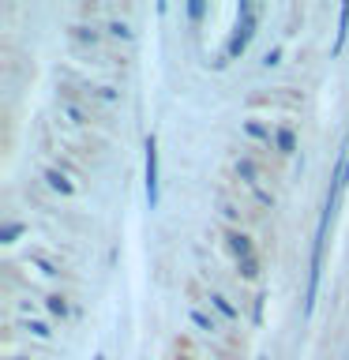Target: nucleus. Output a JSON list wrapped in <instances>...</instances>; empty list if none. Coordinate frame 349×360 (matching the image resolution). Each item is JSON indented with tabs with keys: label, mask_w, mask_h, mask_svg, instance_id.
I'll list each match as a JSON object with an SVG mask.
<instances>
[{
	"label": "nucleus",
	"mask_w": 349,
	"mask_h": 360,
	"mask_svg": "<svg viewBox=\"0 0 349 360\" xmlns=\"http://www.w3.org/2000/svg\"><path fill=\"white\" fill-rule=\"evenodd\" d=\"M334 202L323 199V214L315 225V240H312V259H308V289H304V315H312L315 308V292H319V270H323V248H326V225H331Z\"/></svg>",
	"instance_id": "1"
},
{
	"label": "nucleus",
	"mask_w": 349,
	"mask_h": 360,
	"mask_svg": "<svg viewBox=\"0 0 349 360\" xmlns=\"http://www.w3.org/2000/svg\"><path fill=\"white\" fill-rule=\"evenodd\" d=\"M143 184H146V207L158 210V199H162V180H158V139L154 135H146V143H143Z\"/></svg>",
	"instance_id": "2"
},
{
	"label": "nucleus",
	"mask_w": 349,
	"mask_h": 360,
	"mask_svg": "<svg viewBox=\"0 0 349 360\" xmlns=\"http://www.w3.org/2000/svg\"><path fill=\"white\" fill-rule=\"evenodd\" d=\"M255 34V15H236V27H233V38L225 45V60H236V56H244L248 41H252Z\"/></svg>",
	"instance_id": "3"
},
{
	"label": "nucleus",
	"mask_w": 349,
	"mask_h": 360,
	"mask_svg": "<svg viewBox=\"0 0 349 360\" xmlns=\"http://www.w3.org/2000/svg\"><path fill=\"white\" fill-rule=\"evenodd\" d=\"M42 176H45V184H49L53 191H61V195H75V184H72V180H68V176L61 173V169L45 165V169H42Z\"/></svg>",
	"instance_id": "4"
},
{
	"label": "nucleus",
	"mask_w": 349,
	"mask_h": 360,
	"mask_svg": "<svg viewBox=\"0 0 349 360\" xmlns=\"http://www.w3.org/2000/svg\"><path fill=\"white\" fill-rule=\"evenodd\" d=\"M345 38H349V4L338 8V30H334V45H331V53H334V56L345 49Z\"/></svg>",
	"instance_id": "5"
},
{
	"label": "nucleus",
	"mask_w": 349,
	"mask_h": 360,
	"mask_svg": "<svg viewBox=\"0 0 349 360\" xmlns=\"http://www.w3.org/2000/svg\"><path fill=\"white\" fill-rule=\"evenodd\" d=\"M225 240H229V252L236 255V259H248V255H255V248H252V240H248V236L244 233H229V236H225Z\"/></svg>",
	"instance_id": "6"
},
{
	"label": "nucleus",
	"mask_w": 349,
	"mask_h": 360,
	"mask_svg": "<svg viewBox=\"0 0 349 360\" xmlns=\"http://www.w3.org/2000/svg\"><path fill=\"white\" fill-rule=\"evenodd\" d=\"M274 146H278L281 154H293V150H297V135H293V128H278V131H274Z\"/></svg>",
	"instance_id": "7"
},
{
	"label": "nucleus",
	"mask_w": 349,
	"mask_h": 360,
	"mask_svg": "<svg viewBox=\"0 0 349 360\" xmlns=\"http://www.w3.org/2000/svg\"><path fill=\"white\" fill-rule=\"evenodd\" d=\"M23 233H27V225H23V221H4V229H0V244H15Z\"/></svg>",
	"instance_id": "8"
},
{
	"label": "nucleus",
	"mask_w": 349,
	"mask_h": 360,
	"mask_svg": "<svg viewBox=\"0 0 349 360\" xmlns=\"http://www.w3.org/2000/svg\"><path fill=\"white\" fill-rule=\"evenodd\" d=\"M236 270H241V278H244V281H255V278H259V259H255V255L236 259Z\"/></svg>",
	"instance_id": "9"
},
{
	"label": "nucleus",
	"mask_w": 349,
	"mask_h": 360,
	"mask_svg": "<svg viewBox=\"0 0 349 360\" xmlns=\"http://www.w3.org/2000/svg\"><path fill=\"white\" fill-rule=\"evenodd\" d=\"M188 319L196 323L199 330H207V334H210V330H218V323H214V319H210L207 311H199V308H191V311H188Z\"/></svg>",
	"instance_id": "10"
},
{
	"label": "nucleus",
	"mask_w": 349,
	"mask_h": 360,
	"mask_svg": "<svg viewBox=\"0 0 349 360\" xmlns=\"http://www.w3.org/2000/svg\"><path fill=\"white\" fill-rule=\"evenodd\" d=\"M236 173H241V180H248V184H255L259 169H255V162H252V158H241V162H236Z\"/></svg>",
	"instance_id": "11"
},
{
	"label": "nucleus",
	"mask_w": 349,
	"mask_h": 360,
	"mask_svg": "<svg viewBox=\"0 0 349 360\" xmlns=\"http://www.w3.org/2000/svg\"><path fill=\"white\" fill-rule=\"evenodd\" d=\"M210 304H214V308H218V311L225 315V319H236V308H233V304L222 297V292H210Z\"/></svg>",
	"instance_id": "12"
},
{
	"label": "nucleus",
	"mask_w": 349,
	"mask_h": 360,
	"mask_svg": "<svg viewBox=\"0 0 349 360\" xmlns=\"http://www.w3.org/2000/svg\"><path fill=\"white\" fill-rule=\"evenodd\" d=\"M45 308H49L53 315H61V319H64V315H68V300H64V297H56V292H53V297H45Z\"/></svg>",
	"instance_id": "13"
},
{
	"label": "nucleus",
	"mask_w": 349,
	"mask_h": 360,
	"mask_svg": "<svg viewBox=\"0 0 349 360\" xmlns=\"http://www.w3.org/2000/svg\"><path fill=\"white\" fill-rule=\"evenodd\" d=\"M27 330H30L34 338H45V342H49V338H53V330H49V326H45L42 319H30V323H27Z\"/></svg>",
	"instance_id": "14"
},
{
	"label": "nucleus",
	"mask_w": 349,
	"mask_h": 360,
	"mask_svg": "<svg viewBox=\"0 0 349 360\" xmlns=\"http://www.w3.org/2000/svg\"><path fill=\"white\" fill-rule=\"evenodd\" d=\"M30 263H34V266H42L45 274H61V266H56V263H49L45 255H30Z\"/></svg>",
	"instance_id": "15"
},
{
	"label": "nucleus",
	"mask_w": 349,
	"mask_h": 360,
	"mask_svg": "<svg viewBox=\"0 0 349 360\" xmlns=\"http://www.w3.org/2000/svg\"><path fill=\"white\" fill-rule=\"evenodd\" d=\"M244 131L252 135V139H270V131L263 128V124H255V120H248V124H244Z\"/></svg>",
	"instance_id": "16"
},
{
	"label": "nucleus",
	"mask_w": 349,
	"mask_h": 360,
	"mask_svg": "<svg viewBox=\"0 0 349 360\" xmlns=\"http://www.w3.org/2000/svg\"><path fill=\"white\" fill-rule=\"evenodd\" d=\"M203 11H207V4H203V0H191V4H188V19H191V22H199V19H203Z\"/></svg>",
	"instance_id": "17"
},
{
	"label": "nucleus",
	"mask_w": 349,
	"mask_h": 360,
	"mask_svg": "<svg viewBox=\"0 0 349 360\" xmlns=\"http://www.w3.org/2000/svg\"><path fill=\"white\" fill-rule=\"evenodd\" d=\"M109 34H113V38H132L128 22H109Z\"/></svg>",
	"instance_id": "18"
},
{
	"label": "nucleus",
	"mask_w": 349,
	"mask_h": 360,
	"mask_svg": "<svg viewBox=\"0 0 349 360\" xmlns=\"http://www.w3.org/2000/svg\"><path fill=\"white\" fill-rule=\"evenodd\" d=\"M278 60H281V49H267V56H263V64H267V68H274Z\"/></svg>",
	"instance_id": "19"
},
{
	"label": "nucleus",
	"mask_w": 349,
	"mask_h": 360,
	"mask_svg": "<svg viewBox=\"0 0 349 360\" xmlns=\"http://www.w3.org/2000/svg\"><path fill=\"white\" fill-rule=\"evenodd\" d=\"M75 38H83V41H98V34H94V30H83V27H75Z\"/></svg>",
	"instance_id": "20"
},
{
	"label": "nucleus",
	"mask_w": 349,
	"mask_h": 360,
	"mask_svg": "<svg viewBox=\"0 0 349 360\" xmlns=\"http://www.w3.org/2000/svg\"><path fill=\"white\" fill-rule=\"evenodd\" d=\"M64 112H68V117H72L75 124H83V120H87V117H83V112H79L75 105H64Z\"/></svg>",
	"instance_id": "21"
},
{
	"label": "nucleus",
	"mask_w": 349,
	"mask_h": 360,
	"mask_svg": "<svg viewBox=\"0 0 349 360\" xmlns=\"http://www.w3.org/2000/svg\"><path fill=\"white\" fill-rule=\"evenodd\" d=\"M236 15H255V8L248 4V0H241V4H236Z\"/></svg>",
	"instance_id": "22"
},
{
	"label": "nucleus",
	"mask_w": 349,
	"mask_h": 360,
	"mask_svg": "<svg viewBox=\"0 0 349 360\" xmlns=\"http://www.w3.org/2000/svg\"><path fill=\"white\" fill-rule=\"evenodd\" d=\"M94 360H106V356H94Z\"/></svg>",
	"instance_id": "23"
},
{
	"label": "nucleus",
	"mask_w": 349,
	"mask_h": 360,
	"mask_svg": "<svg viewBox=\"0 0 349 360\" xmlns=\"http://www.w3.org/2000/svg\"><path fill=\"white\" fill-rule=\"evenodd\" d=\"M19 360H27V356H19Z\"/></svg>",
	"instance_id": "24"
}]
</instances>
